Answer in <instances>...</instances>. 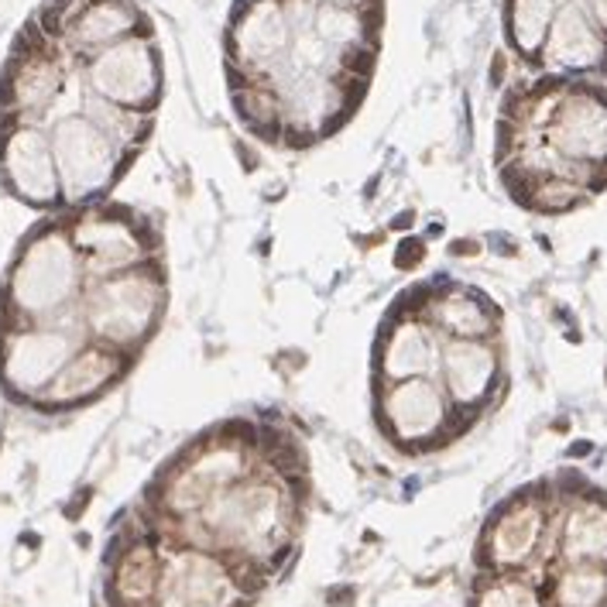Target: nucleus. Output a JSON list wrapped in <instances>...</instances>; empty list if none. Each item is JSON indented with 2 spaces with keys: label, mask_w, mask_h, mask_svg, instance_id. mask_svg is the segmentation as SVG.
<instances>
[{
  "label": "nucleus",
  "mask_w": 607,
  "mask_h": 607,
  "mask_svg": "<svg viewBox=\"0 0 607 607\" xmlns=\"http://www.w3.org/2000/svg\"><path fill=\"white\" fill-rule=\"evenodd\" d=\"M384 0H234L224 31L226 93L278 117V148H313L361 110L378 52Z\"/></svg>",
  "instance_id": "nucleus-1"
},
{
  "label": "nucleus",
  "mask_w": 607,
  "mask_h": 607,
  "mask_svg": "<svg viewBox=\"0 0 607 607\" xmlns=\"http://www.w3.org/2000/svg\"><path fill=\"white\" fill-rule=\"evenodd\" d=\"M508 49L553 76L607 72V0H501Z\"/></svg>",
  "instance_id": "nucleus-2"
},
{
  "label": "nucleus",
  "mask_w": 607,
  "mask_h": 607,
  "mask_svg": "<svg viewBox=\"0 0 607 607\" xmlns=\"http://www.w3.org/2000/svg\"><path fill=\"white\" fill-rule=\"evenodd\" d=\"M86 281L66 220H45L24 237L0 281V330L31 323H76Z\"/></svg>",
  "instance_id": "nucleus-3"
},
{
  "label": "nucleus",
  "mask_w": 607,
  "mask_h": 607,
  "mask_svg": "<svg viewBox=\"0 0 607 607\" xmlns=\"http://www.w3.org/2000/svg\"><path fill=\"white\" fill-rule=\"evenodd\" d=\"M165 302H169L165 271L158 261H148L121 275L89 278L79 302V323L86 326V340L138 357V350L151 340L155 326L161 323Z\"/></svg>",
  "instance_id": "nucleus-4"
},
{
  "label": "nucleus",
  "mask_w": 607,
  "mask_h": 607,
  "mask_svg": "<svg viewBox=\"0 0 607 607\" xmlns=\"http://www.w3.org/2000/svg\"><path fill=\"white\" fill-rule=\"evenodd\" d=\"M45 134L52 144L62 209H83L106 203L117 189L124 172L131 169L134 155H127L106 138L96 124L83 114H66L45 124Z\"/></svg>",
  "instance_id": "nucleus-5"
},
{
  "label": "nucleus",
  "mask_w": 607,
  "mask_h": 607,
  "mask_svg": "<svg viewBox=\"0 0 607 607\" xmlns=\"http://www.w3.org/2000/svg\"><path fill=\"white\" fill-rule=\"evenodd\" d=\"M62 220L72 237V247L79 251L86 278L121 275L155 261L158 254V241L148 230V220L124 206L96 203L83 209H66Z\"/></svg>",
  "instance_id": "nucleus-6"
},
{
  "label": "nucleus",
  "mask_w": 607,
  "mask_h": 607,
  "mask_svg": "<svg viewBox=\"0 0 607 607\" xmlns=\"http://www.w3.org/2000/svg\"><path fill=\"white\" fill-rule=\"evenodd\" d=\"M374 418L391 443L408 450H426L467 429L477 416L456 412L443 384L433 378H405V381H374Z\"/></svg>",
  "instance_id": "nucleus-7"
},
{
  "label": "nucleus",
  "mask_w": 607,
  "mask_h": 607,
  "mask_svg": "<svg viewBox=\"0 0 607 607\" xmlns=\"http://www.w3.org/2000/svg\"><path fill=\"white\" fill-rule=\"evenodd\" d=\"M86 343V333L72 323H31L0 330V384L18 401L35 398L55 381L76 350Z\"/></svg>",
  "instance_id": "nucleus-8"
},
{
  "label": "nucleus",
  "mask_w": 607,
  "mask_h": 607,
  "mask_svg": "<svg viewBox=\"0 0 607 607\" xmlns=\"http://www.w3.org/2000/svg\"><path fill=\"white\" fill-rule=\"evenodd\" d=\"M0 186L38 213H59L62 189L45 127L0 117Z\"/></svg>",
  "instance_id": "nucleus-9"
},
{
  "label": "nucleus",
  "mask_w": 607,
  "mask_h": 607,
  "mask_svg": "<svg viewBox=\"0 0 607 607\" xmlns=\"http://www.w3.org/2000/svg\"><path fill=\"white\" fill-rule=\"evenodd\" d=\"M234 590L241 583L224 556L182 546L161 559L155 607H230Z\"/></svg>",
  "instance_id": "nucleus-10"
},
{
  "label": "nucleus",
  "mask_w": 607,
  "mask_h": 607,
  "mask_svg": "<svg viewBox=\"0 0 607 607\" xmlns=\"http://www.w3.org/2000/svg\"><path fill=\"white\" fill-rule=\"evenodd\" d=\"M443 336L422 313L395 306L384 323L374 350V381H405V378H433L439 371Z\"/></svg>",
  "instance_id": "nucleus-11"
},
{
  "label": "nucleus",
  "mask_w": 607,
  "mask_h": 607,
  "mask_svg": "<svg viewBox=\"0 0 607 607\" xmlns=\"http://www.w3.org/2000/svg\"><path fill=\"white\" fill-rule=\"evenodd\" d=\"M439 384L456 412L477 416L501 388V350L498 340H443Z\"/></svg>",
  "instance_id": "nucleus-12"
},
{
  "label": "nucleus",
  "mask_w": 607,
  "mask_h": 607,
  "mask_svg": "<svg viewBox=\"0 0 607 607\" xmlns=\"http://www.w3.org/2000/svg\"><path fill=\"white\" fill-rule=\"evenodd\" d=\"M131 361H134L131 353H121V350L106 347V343L86 340L66 361V367L55 374V381L35 398V408L66 412V408H79V405L96 401L127 374Z\"/></svg>",
  "instance_id": "nucleus-13"
},
{
  "label": "nucleus",
  "mask_w": 607,
  "mask_h": 607,
  "mask_svg": "<svg viewBox=\"0 0 607 607\" xmlns=\"http://www.w3.org/2000/svg\"><path fill=\"white\" fill-rule=\"evenodd\" d=\"M422 289H426L422 316L443 340H498L501 313L484 292L450 278L426 281Z\"/></svg>",
  "instance_id": "nucleus-14"
},
{
  "label": "nucleus",
  "mask_w": 607,
  "mask_h": 607,
  "mask_svg": "<svg viewBox=\"0 0 607 607\" xmlns=\"http://www.w3.org/2000/svg\"><path fill=\"white\" fill-rule=\"evenodd\" d=\"M549 515L538 508V501L532 498H515V501L501 508V515L491 521L487 536H491V563L498 566H518L528 559V553L536 549V542L542 538Z\"/></svg>",
  "instance_id": "nucleus-15"
},
{
  "label": "nucleus",
  "mask_w": 607,
  "mask_h": 607,
  "mask_svg": "<svg viewBox=\"0 0 607 607\" xmlns=\"http://www.w3.org/2000/svg\"><path fill=\"white\" fill-rule=\"evenodd\" d=\"M563 553L576 563H607V511L583 501L563 521Z\"/></svg>",
  "instance_id": "nucleus-16"
},
{
  "label": "nucleus",
  "mask_w": 607,
  "mask_h": 607,
  "mask_svg": "<svg viewBox=\"0 0 607 607\" xmlns=\"http://www.w3.org/2000/svg\"><path fill=\"white\" fill-rule=\"evenodd\" d=\"M607 573L601 563H576L556 580V607H604Z\"/></svg>",
  "instance_id": "nucleus-17"
},
{
  "label": "nucleus",
  "mask_w": 607,
  "mask_h": 607,
  "mask_svg": "<svg viewBox=\"0 0 607 607\" xmlns=\"http://www.w3.org/2000/svg\"><path fill=\"white\" fill-rule=\"evenodd\" d=\"M477 607H542L538 593L518 576H491L481 590Z\"/></svg>",
  "instance_id": "nucleus-18"
},
{
  "label": "nucleus",
  "mask_w": 607,
  "mask_h": 607,
  "mask_svg": "<svg viewBox=\"0 0 607 607\" xmlns=\"http://www.w3.org/2000/svg\"><path fill=\"white\" fill-rule=\"evenodd\" d=\"M422 258H426V244L416 241V237H405L395 247V268H401V271H412Z\"/></svg>",
  "instance_id": "nucleus-19"
}]
</instances>
